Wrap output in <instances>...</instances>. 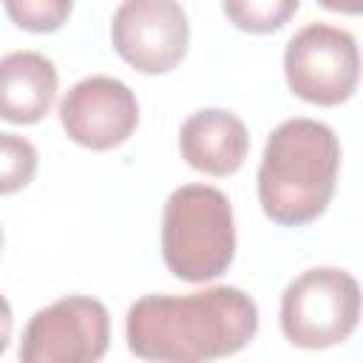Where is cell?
Wrapping results in <instances>:
<instances>
[{
  "label": "cell",
  "instance_id": "2e32d148",
  "mask_svg": "<svg viewBox=\"0 0 363 363\" xmlns=\"http://www.w3.org/2000/svg\"><path fill=\"white\" fill-rule=\"evenodd\" d=\"M0 244H3V233H0Z\"/></svg>",
  "mask_w": 363,
  "mask_h": 363
},
{
  "label": "cell",
  "instance_id": "6da1fadb",
  "mask_svg": "<svg viewBox=\"0 0 363 363\" xmlns=\"http://www.w3.org/2000/svg\"><path fill=\"white\" fill-rule=\"evenodd\" d=\"M258 332V306L238 286L190 295H142L125 318L130 354L159 363H201L241 352Z\"/></svg>",
  "mask_w": 363,
  "mask_h": 363
},
{
  "label": "cell",
  "instance_id": "30bf717a",
  "mask_svg": "<svg viewBox=\"0 0 363 363\" xmlns=\"http://www.w3.org/2000/svg\"><path fill=\"white\" fill-rule=\"evenodd\" d=\"M60 77L40 51H11L0 57V119L37 125L54 105Z\"/></svg>",
  "mask_w": 363,
  "mask_h": 363
},
{
  "label": "cell",
  "instance_id": "277c9868",
  "mask_svg": "<svg viewBox=\"0 0 363 363\" xmlns=\"http://www.w3.org/2000/svg\"><path fill=\"white\" fill-rule=\"evenodd\" d=\"M360 320V284L337 267H312L281 295V332L298 349L343 343Z\"/></svg>",
  "mask_w": 363,
  "mask_h": 363
},
{
  "label": "cell",
  "instance_id": "4fadbf2b",
  "mask_svg": "<svg viewBox=\"0 0 363 363\" xmlns=\"http://www.w3.org/2000/svg\"><path fill=\"white\" fill-rule=\"evenodd\" d=\"M9 20L31 34H51L71 17L74 0H3Z\"/></svg>",
  "mask_w": 363,
  "mask_h": 363
},
{
  "label": "cell",
  "instance_id": "3957f363",
  "mask_svg": "<svg viewBox=\"0 0 363 363\" xmlns=\"http://www.w3.org/2000/svg\"><path fill=\"white\" fill-rule=\"evenodd\" d=\"M164 267L187 281L204 284L224 275L235 258V218L230 199L210 184L176 187L162 213Z\"/></svg>",
  "mask_w": 363,
  "mask_h": 363
},
{
  "label": "cell",
  "instance_id": "8992f818",
  "mask_svg": "<svg viewBox=\"0 0 363 363\" xmlns=\"http://www.w3.org/2000/svg\"><path fill=\"white\" fill-rule=\"evenodd\" d=\"M111 343V315L91 295H65L31 315L17 357L23 363H94Z\"/></svg>",
  "mask_w": 363,
  "mask_h": 363
},
{
  "label": "cell",
  "instance_id": "7c38bea8",
  "mask_svg": "<svg viewBox=\"0 0 363 363\" xmlns=\"http://www.w3.org/2000/svg\"><path fill=\"white\" fill-rule=\"evenodd\" d=\"M37 147L17 133H0V196L28 187L37 176Z\"/></svg>",
  "mask_w": 363,
  "mask_h": 363
},
{
  "label": "cell",
  "instance_id": "5bb4252c",
  "mask_svg": "<svg viewBox=\"0 0 363 363\" xmlns=\"http://www.w3.org/2000/svg\"><path fill=\"white\" fill-rule=\"evenodd\" d=\"M11 332H14V315H11V303H9V301L0 295V354L9 349Z\"/></svg>",
  "mask_w": 363,
  "mask_h": 363
},
{
  "label": "cell",
  "instance_id": "52a82bcc",
  "mask_svg": "<svg viewBox=\"0 0 363 363\" xmlns=\"http://www.w3.org/2000/svg\"><path fill=\"white\" fill-rule=\"evenodd\" d=\"M190 43V23L179 0H122L111 20V45L139 74L173 71Z\"/></svg>",
  "mask_w": 363,
  "mask_h": 363
},
{
  "label": "cell",
  "instance_id": "9a60e30c",
  "mask_svg": "<svg viewBox=\"0 0 363 363\" xmlns=\"http://www.w3.org/2000/svg\"><path fill=\"white\" fill-rule=\"evenodd\" d=\"M318 3L337 14H360V9H363V0H318Z\"/></svg>",
  "mask_w": 363,
  "mask_h": 363
},
{
  "label": "cell",
  "instance_id": "ba28073f",
  "mask_svg": "<svg viewBox=\"0 0 363 363\" xmlns=\"http://www.w3.org/2000/svg\"><path fill=\"white\" fill-rule=\"evenodd\" d=\"M65 136L88 150H113L125 145L139 125L136 94L113 77L94 74L74 82L60 102Z\"/></svg>",
  "mask_w": 363,
  "mask_h": 363
},
{
  "label": "cell",
  "instance_id": "5b68a950",
  "mask_svg": "<svg viewBox=\"0 0 363 363\" xmlns=\"http://www.w3.org/2000/svg\"><path fill=\"white\" fill-rule=\"evenodd\" d=\"M284 77L295 96L312 105H340L360 79L357 40L335 26L309 23L284 48Z\"/></svg>",
  "mask_w": 363,
  "mask_h": 363
},
{
  "label": "cell",
  "instance_id": "8fae6325",
  "mask_svg": "<svg viewBox=\"0 0 363 363\" xmlns=\"http://www.w3.org/2000/svg\"><path fill=\"white\" fill-rule=\"evenodd\" d=\"M227 20L247 34H272L286 26L301 0H221Z\"/></svg>",
  "mask_w": 363,
  "mask_h": 363
},
{
  "label": "cell",
  "instance_id": "9c48e42d",
  "mask_svg": "<svg viewBox=\"0 0 363 363\" xmlns=\"http://www.w3.org/2000/svg\"><path fill=\"white\" fill-rule=\"evenodd\" d=\"M182 159L207 176H233L250 153L247 125L224 108H204L184 119L179 130Z\"/></svg>",
  "mask_w": 363,
  "mask_h": 363
},
{
  "label": "cell",
  "instance_id": "7a4b0ae2",
  "mask_svg": "<svg viewBox=\"0 0 363 363\" xmlns=\"http://www.w3.org/2000/svg\"><path fill=\"white\" fill-rule=\"evenodd\" d=\"M340 142L318 119L281 122L264 147L258 167V201L269 221L303 227L323 216L335 196Z\"/></svg>",
  "mask_w": 363,
  "mask_h": 363
}]
</instances>
